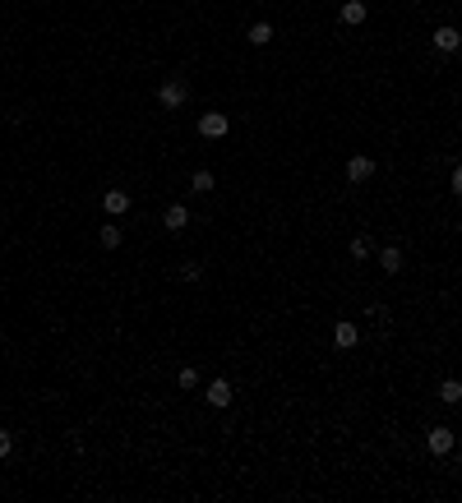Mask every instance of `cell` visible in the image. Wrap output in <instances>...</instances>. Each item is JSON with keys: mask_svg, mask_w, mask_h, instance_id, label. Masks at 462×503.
<instances>
[{"mask_svg": "<svg viewBox=\"0 0 462 503\" xmlns=\"http://www.w3.org/2000/svg\"><path fill=\"white\" fill-rule=\"evenodd\" d=\"M185 97H190V88H185L181 74H171V79H162V83H157V107L176 111V107H185Z\"/></svg>", "mask_w": 462, "mask_h": 503, "instance_id": "1", "label": "cell"}, {"mask_svg": "<svg viewBox=\"0 0 462 503\" xmlns=\"http://www.w3.org/2000/svg\"><path fill=\"white\" fill-rule=\"evenodd\" d=\"M425 448H430L434 458H448V453H453V429H448V425H434L430 434H425Z\"/></svg>", "mask_w": 462, "mask_h": 503, "instance_id": "2", "label": "cell"}, {"mask_svg": "<svg viewBox=\"0 0 462 503\" xmlns=\"http://www.w3.org/2000/svg\"><path fill=\"white\" fill-rule=\"evenodd\" d=\"M231 130V121L222 116V111H208V116H199V134L203 138H222Z\"/></svg>", "mask_w": 462, "mask_h": 503, "instance_id": "3", "label": "cell"}, {"mask_svg": "<svg viewBox=\"0 0 462 503\" xmlns=\"http://www.w3.org/2000/svg\"><path fill=\"white\" fill-rule=\"evenodd\" d=\"M370 176H374V162H370V157H361V153H356L352 162H347V181H352V185H365Z\"/></svg>", "mask_w": 462, "mask_h": 503, "instance_id": "4", "label": "cell"}, {"mask_svg": "<svg viewBox=\"0 0 462 503\" xmlns=\"http://www.w3.org/2000/svg\"><path fill=\"white\" fill-rule=\"evenodd\" d=\"M102 208H107L111 217H125L130 213V194H125V189H107V194H102Z\"/></svg>", "mask_w": 462, "mask_h": 503, "instance_id": "5", "label": "cell"}, {"mask_svg": "<svg viewBox=\"0 0 462 503\" xmlns=\"http://www.w3.org/2000/svg\"><path fill=\"white\" fill-rule=\"evenodd\" d=\"M356 342H361V328H356V323H338V328H333V347L338 351H352Z\"/></svg>", "mask_w": 462, "mask_h": 503, "instance_id": "6", "label": "cell"}, {"mask_svg": "<svg viewBox=\"0 0 462 503\" xmlns=\"http://www.w3.org/2000/svg\"><path fill=\"white\" fill-rule=\"evenodd\" d=\"M162 227L167 231H185L190 227V208H185V203H171L167 213H162Z\"/></svg>", "mask_w": 462, "mask_h": 503, "instance_id": "7", "label": "cell"}, {"mask_svg": "<svg viewBox=\"0 0 462 503\" xmlns=\"http://www.w3.org/2000/svg\"><path fill=\"white\" fill-rule=\"evenodd\" d=\"M365 14H370V10H365V0H347L338 19L347 23V28H361V23H365Z\"/></svg>", "mask_w": 462, "mask_h": 503, "instance_id": "8", "label": "cell"}, {"mask_svg": "<svg viewBox=\"0 0 462 503\" xmlns=\"http://www.w3.org/2000/svg\"><path fill=\"white\" fill-rule=\"evenodd\" d=\"M430 46H434V51H458V28H448V23H444V28H434L430 32Z\"/></svg>", "mask_w": 462, "mask_h": 503, "instance_id": "9", "label": "cell"}, {"mask_svg": "<svg viewBox=\"0 0 462 503\" xmlns=\"http://www.w3.org/2000/svg\"><path fill=\"white\" fill-rule=\"evenodd\" d=\"M208 407H231V379H213L208 383Z\"/></svg>", "mask_w": 462, "mask_h": 503, "instance_id": "10", "label": "cell"}, {"mask_svg": "<svg viewBox=\"0 0 462 503\" xmlns=\"http://www.w3.org/2000/svg\"><path fill=\"white\" fill-rule=\"evenodd\" d=\"M379 268H384V273H402V249L398 245H384V249H379Z\"/></svg>", "mask_w": 462, "mask_h": 503, "instance_id": "11", "label": "cell"}, {"mask_svg": "<svg viewBox=\"0 0 462 503\" xmlns=\"http://www.w3.org/2000/svg\"><path fill=\"white\" fill-rule=\"evenodd\" d=\"M245 42H250V46H268V42H273V23H250Z\"/></svg>", "mask_w": 462, "mask_h": 503, "instance_id": "12", "label": "cell"}, {"mask_svg": "<svg viewBox=\"0 0 462 503\" xmlns=\"http://www.w3.org/2000/svg\"><path fill=\"white\" fill-rule=\"evenodd\" d=\"M439 402L458 407V402H462V379H444V383H439Z\"/></svg>", "mask_w": 462, "mask_h": 503, "instance_id": "13", "label": "cell"}, {"mask_svg": "<svg viewBox=\"0 0 462 503\" xmlns=\"http://www.w3.org/2000/svg\"><path fill=\"white\" fill-rule=\"evenodd\" d=\"M97 240H102V249H121V227H116V222H107V227L97 231Z\"/></svg>", "mask_w": 462, "mask_h": 503, "instance_id": "14", "label": "cell"}, {"mask_svg": "<svg viewBox=\"0 0 462 503\" xmlns=\"http://www.w3.org/2000/svg\"><path fill=\"white\" fill-rule=\"evenodd\" d=\"M213 171H194V176H190V189H194V194H208V189H213Z\"/></svg>", "mask_w": 462, "mask_h": 503, "instance_id": "15", "label": "cell"}, {"mask_svg": "<svg viewBox=\"0 0 462 503\" xmlns=\"http://www.w3.org/2000/svg\"><path fill=\"white\" fill-rule=\"evenodd\" d=\"M370 249H374V245H370V236H356L347 254H352V259H370Z\"/></svg>", "mask_w": 462, "mask_h": 503, "instance_id": "16", "label": "cell"}, {"mask_svg": "<svg viewBox=\"0 0 462 503\" xmlns=\"http://www.w3.org/2000/svg\"><path fill=\"white\" fill-rule=\"evenodd\" d=\"M194 383H199V369H176V388H185V393H190Z\"/></svg>", "mask_w": 462, "mask_h": 503, "instance_id": "17", "label": "cell"}, {"mask_svg": "<svg viewBox=\"0 0 462 503\" xmlns=\"http://www.w3.org/2000/svg\"><path fill=\"white\" fill-rule=\"evenodd\" d=\"M199 277H203V263H194V259L181 263V282H199Z\"/></svg>", "mask_w": 462, "mask_h": 503, "instance_id": "18", "label": "cell"}, {"mask_svg": "<svg viewBox=\"0 0 462 503\" xmlns=\"http://www.w3.org/2000/svg\"><path fill=\"white\" fill-rule=\"evenodd\" d=\"M14 453V439H10V429H0V462Z\"/></svg>", "mask_w": 462, "mask_h": 503, "instance_id": "19", "label": "cell"}, {"mask_svg": "<svg viewBox=\"0 0 462 503\" xmlns=\"http://www.w3.org/2000/svg\"><path fill=\"white\" fill-rule=\"evenodd\" d=\"M453 194L462 198V162H458V167H453Z\"/></svg>", "mask_w": 462, "mask_h": 503, "instance_id": "20", "label": "cell"}, {"mask_svg": "<svg viewBox=\"0 0 462 503\" xmlns=\"http://www.w3.org/2000/svg\"><path fill=\"white\" fill-rule=\"evenodd\" d=\"M458 51H462V28H458Z\"/></svg>", "mask_w": 462, "mask_h": 503, "instance_id": "21", "label": "cell"}, {"mask_svg": "<svg viewBox=\"0 0 462 503\" xmlns=\"http://www.w3.org/2000/svg\"><path fill=\"white\" fill-rule=\"evenodd\" d=\"M458 466H462V453H458Z\"/></svg>", "mask_w": 462, "mask_h": 503, "instance_id": "22", "label": "cell"}]
</instances>
